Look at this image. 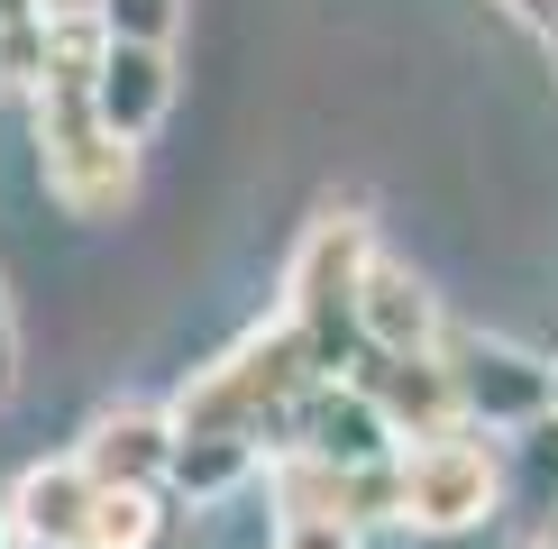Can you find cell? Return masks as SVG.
Instances as JSON below:
<instances>
[{
    "label": "cell",
    "instance_id": "obj_21",
    "mask_svg": "<svg viewBox=\"0 0 558 549\" xmlns=\"http://www.w3.org/2000/svg\"><path fill=\"white\" fill-rule=\"evenodd\" d=\"M541 549H558V503H549V513H541Z\"/></svg>",
    "mask_w": 558,
    "mask_h": 549
},
{
    "label": "cell",
    "instance_id": "obj_2",
    "mask_svg": "<svg viewBox=\"0 0 558 549\" xmlns=\"http://www.w3.org/2000/svg\"><path fill=\"white\" fill-rule=\"evenodd\" d=\"M376 266V229L366 211L330 202L312 229L293 239V266H284V330L312 349L320 376H348L357 366V284Z\"/></svg>",
    "mask_w": 558,
    "mask_h": 549
},
{
    "label": "cell",
    "instance_id": "obj_25",
    "mask_svg": "<svg viewBox=\"0 0 558 549\" xmlns=\"http://www.w3.org/2000/svg\"><path fill=\"white\" fill-rule=\"evenodd\" d=\"M0 540H10V532H0Z\"/></svg>",
    "mask_w": 558,
    "mask_h": 549
},
{
    "label": "cell",
    "instance_id": "obj_8",
    "mask_svg": "<svg viewBox=\"0 0 558 549\" xmlns=\"http://www.w3.org/2000/svg\"><path fill=\"white\" fill-rule=\"evenodd\" d=\"M166 457H174V422L156 403H101L74 440V467L92 486H156L166 495Z\"/></svg>",
    "mask_w": 558,
    "mask_h": 549
},
{
    "label": "cell",
    "instance_id": "obj_19",
    "mask_svg": "<svg viewBox=\"0 0 558 549\" xmlns=\"http://www.w3.org/2000/svg\"><path fill=\"white\" fill-rule=\"evenodd\" d=\"M19 385V312H10V293H0V394Z\"/></svg>",
    "mask_w": 558,
    "mask_h": 549
},
{
    "label": "cell",
    "instance_id": "obj_22",
    "mask_svg": "<svg viewBox=\"0 0 558 549\" xmlns=\"http://www.w3.org/2000/svg\"><path fill=\"white\" fill-rule=\"evenodd\" d=\"M541 37H549V64H558V10H549V19H541Z\"/></svg>",
    "mask_w": 558,
    "mask_h": 549
},
{
    "label": "cell",
    "instance_id": "obj_12",
    "mask_svg": "<svg viewBox=\"0 0 558 549\" xmlns=\"http://www.w3.org/2000/svg\"><path fill=\"white\" fill-rule=\"evenodd\" d=\"M257 467H266V449H247V440H174V457H166V495L220 503V495H239Z\"/></svg>",
    "mask_w": 558,
    "mask_h": 549
},
{
    "label": "cell",
    "instance_id": "obj_11",
    "mask_svg": "<svg viewBox=\"0 0 558 549\" xmlns=\"http://www.w3.org/2000/svg\"><path fill=\"white\" fill-rule=\"evenodd\" d=\"M166 110H174V56H166V46L110 37V46H101V74H92V120L137 147V137L166 120Z\"/></svg>",
    "mask_w": 558,
    "mask_h": 549
},
{
    "label": "cell",
    "instance_id": "obj_7",
    "mask_svg": "<svg viewBox=\"0 0 558 549\" xmlns=\"http://www.w3.org/2000/svg\"><path fill=\"white\" fill-rule=\"evenodd\" d=\"M348 385H357V394L376 403V422L393 430V449H403V440H439V430H458V403H449V376H439V349H430V357H385V349H357Z\"/></svg>",
    "mask_w": 558,
    "mask_h": 549
},
{
    "label": "cell",
    "instance_id": "obj_5",
    "mask_svg": "<svg viewBox=\"0 0 558 549\" xmlns=\"http://www.w3.org/2000/svg\"><path fill=\"white\" fill-rule=\"evenodd\" d=\"M439 376H449L458 430H531L541 412H558L549 357L513 349V339H485V330H439Z\"/></svg>",
    "mask_w": 558,
    "mask_h": 549
},
{
    "label": "cell",
    "instance_id": "obj_20",
    "mask_svg": "<svg viewBox=\"0 0 558 549\" xmlns=\"http://www.w3.org/2000/svg\"><path fill=\"white\" fill-rule=\"evenodd\" d=\"M504 10H513V19H531V28H541V19L558 10V0H504Z\"/></svg>",
    "mask_w": 558,
    "mask_h": 549
},
{
    "label": "cell",
    "instance_id": "obj_16",
    "mask_svg": "<svg viewBox=\"0 0 558 549\" xmlns=\"http://www.w3.org/2000/svg\"><path fill=\"white\" fill-rule=\"evenodd\" d=\"M37 74H46V19H0V91L37 101Z\"/></svg>",
    "mask_w": 558,
    "mask_h": 549
},
{
    "label": "cell",
    "instance_id": "obj_15",
    "mask_svg": "<svg viewBox=\"0 0 558 549\" xmlns=\"http://www.w3.org/2000/svg\"><path fill=\"white\" fill-rule=\"evenodd\" d=\"M513 457H522V503H531V522L558 503V412H541L531 430H513Z\"/></svg>",
    "mask_w": 558,
    "mask_h": 549
},
{
    "label": "cell",
    "instance_id": "obj_10",
    "mask_svg": "<svg viewBox=\"0 0 558 549\" xmlns=\"http://www.w3.org/2000/svg\"><path fill=\"white\" fill-rule=\"evenodd\" d=\"M439 330H449V320H439V293H430L412 266H393L385 247H376V266H366V284H357V349L430 357Z\"/></svg>",
    "mask_w": 558,
    "mask_h": 549
},
{
    "label": "cell",
    "instance_id": "obj_13",
    "mask_svg": "<svg viewBox=\"0 0 558 549\" xmlns=\"http://www.w3.org/2000/svg\"><path fill=\"white\" fill-rule=\"evenodd\" d=\"M156 532H166V495L156 486H101L92 522H83V549H156Z\"/></svg>",
    "mask_w": 558,
    "mask_h": 549
},
{
    "label": "cell",
    "instance_id": "obj_1",
    "mask_svg": "<svg viewBox=\"0 0 558 549\" xmlns=\"http://www.w3.org/2000/svg\"><path fill=\"white\" fill-rule=\"evenodd\" d=\"M320 366L312 349L284 330V320H266V330H247L229 357H211L193 385L166 403L174 440H247V449H275L284 440V412L302 403V385H312Z\"/></svg>",
    "mask_w": 558,
    "mask_h": 549
},
{
    "label": "cell",
    "instance_id": "obj_9",
    "mask_svg": "<svg viewBox=\"0 0 558 549\" xmlns=\"http://www.w3.org/2000/svg\"><path fill=\"white\" fill-rule=\"evenodd\" d=\"M92 495H101V486L74 467V449L37 457V467H19L10 486H0V532H10V540H46V549H83Z\"/></svg>",
    "mask_w": 558,
    "mask_h": 549
},
{
    "label": "cell",
    "instance_id": "obj_3",
    "mask_svg": "<svg viewBox=\"0 0 558 549\" xmlns=\"http://www.w3.org/2000/svg\"><path fill=\"white\" fill-rule=\"evenodd\" d=\"M37 174L74 220H120L137 202V147L92 120V91H37Z\"/></svg>",
    "mask_w": 558,
    "mask_h": 549
},
{
    "label": "cell",
    "instance_id": "obj_4",
    "mask_svg": "<svg viewBox=\"0 0 558 549\" xmlns=\"http://www.w3.org/2000/svg\"><path fill=\"white\" fill-rule=\"evenodd\" d=\"M504 503V457L476 430H439V440L393 449V532H476Z\"/></svg>",
    "mask_w": 558,
    "mask_h": 549
},
{
    "label": "cell",
    "instance_id": "obj_23",
    "mask_svg": "<svg viewBox=\"0 0 558 549\" xmlns=\"http://www.w3.org/2000/svg\"><path fill=\"white\" fill-rule=\"evenodd\" d=\"M0 549H46V540H0Z\"/></svg>",
    "mask_w": 558,
    "mask_h": 549
},
{
    "label": "cell",
    "instance_id": "obj_18",
    "mask_svg": "<svg viewBox=\"0 0 558 549\" xmlns=\"http://www.w3.org/2000/svg\"><path fill=\"white\" fill-rule=\"evenodd\" d=\"M366 532H339V522H275L266 549H357Z\"/></svg>",
    "mask_w": 558,
    "mask_h": 549
},
{
    "label": "cell",
    "instance_id": "obj_14",
    "mask_svg": "<svg viewBox=\"0 0 558 549\" xmlns=\"http://www.w3.org/2000/svg\"><path fill=\"white\" fill-rule=\"evenodd\" d=\"M101 46H110L101 19H46V74H37V91H92Z\"/></svg>",
    "mask_w": 558,
    "mask_h": 549
},
{
    "label": "cell",
    "instance_id": "obj_6",
    "mask_svg": "<svg viewBox=\"0 0 558 549\" xmlns=\"http://www.w3.org/2000/svg\"><path fill=\"white\" fill-rule=\"evenodd\" d=\"M275 449L320 457V467H376V457H393V430L376 422V403H366L348 376H312L302 403L284 412V440Z\"/></svg>",
    "mask_w": 558,
    "mask_h": 549
},
{
    "label": "cell",
    "instance_id": "obj_17",
    "mask_svg": "<svg viewBox=\"0 0 558 549\" xmlns=\"http://www.w3.org/2000/svg\"><path fill=\"white\" fill-rule=\"evenodd\" d=\"M101 28L129 46H174L183 28V0H101Z\"/></svg>",
    "mask_w": 558,
    "mask_h": 549
},
{
    "label": "cell",
    "instance_id": "obj_24",
    "mask_svg": "<svg viewBox=\"0 0 558 549\" xmlns=\"http://www.w3.org/2000/svg\"><path fill=\"white\" fill-rule=\"evenodd\" d=\"M549 376H558V357H549Z\"/></svg>",
    "mask_w": 558,
    "mask_h": 549
}]
</instances>
